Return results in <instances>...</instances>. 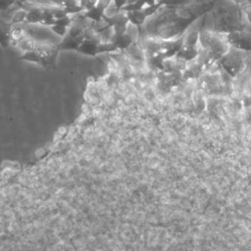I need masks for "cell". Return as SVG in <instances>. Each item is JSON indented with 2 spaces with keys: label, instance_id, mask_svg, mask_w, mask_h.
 I'll return each instance as SVG.
<instances>
[{
  "label": "cell",
  "instance_id": "cell-5",
  "mask_svg": "<svg viewBox=\"0 0 251 251\" xmlns=\"http://www.w3.org/2000/svg\"><path fill=\"white\" fill-rule=\"evenodd\" d=\"M228 45L236 50L251 53V32L245 29H237L222 34Z\"/></svg>",
  "mask_w": 251,
  "mask_h": 251
},
{
  "label": "cell",
  "instance_id": "cell-21",
  "mask_svg": "<svg viewBox=\"0 0 251 251\" xmlns=\"http://www.w3.org/2000/svg\"><path fill=\"white\" fill-rule=\"evenodd\" d=\"M97 2H98V0H83L82 7L84 10H88V9L92 8Z\"/></svg>",
  "mask_w": 251,
  "mask_h": 251
},
{
  "label": "cell",
  "instance_id": "cell-22",
  "mask_svg": "<svg viewBox=\"0 0 251 251\" xmlns=\"http://www.w3.org/2000/svg\"><path fill=\"white\" fill-rule=\"evenodd\" d=\"M244 70L251 72V53L246 55L244 58Z\"/></svg>",
  "mask_w": 251,
  "mask_h": 251
},
{
  "label": "cell",
  "instance_id": "cell-1",
  "mask_svg": "<svg viewBox=\"0 0 251 251\" xmlns=\"http://www.w3.org/2000/svg\"><path fill=\"white\" fill-rule=\"evenodd\" d=\"M215 3L216 0H212L201 4L163 6L145 22L142 29L143 36L160 40L180 38L196 21L213 10Z\"/></svg>",
  "mask_w": 251,
  "mask_h": 251
},
{
  "label": "cell",
  "instance_id": "cell-23",
  "mask_svg": "<svg viewBox=\"0 0 251 251\" xmlns=\"http://www.w3.org/2000/svg\"><path fill=\"white\" fill-rule=\"evenodd\" d=\"M243 104L248 107L251 106V94L250 93H246L243 96Z\"/></svg>",
  "mask_w": 251,
  "mask_h": 251
},
{
  "label": "cell",
  "instance_id": "cell-24",
  "mask_svg": "<svg viewBox=\"0 0 251 251\" xmlns=\"http://www.w3.org/2000/svg\"><path fill=\"white\" fill-rule=\"evenodd\" d=\"M247 2H249V3H251V0H247Z\"/></svg>",
  "mask_w": 251,
  "mask_h": 251
},
{
  "label": "cell",
  "instance_id": "cell-7",
  "mask_svg": "<svg viewBox=\"0 0 251 251\" xmlns=\"http://www.w3.org/2000/svg\"><path fill=\"white\" fill-rule=\"evenodd\" d=\"M75 15H68L63 18L57 19L54 23L53 25H51L49 28L58 36L60 37H65L69 31V28L73 25L75 21Z\"/></svg>",
  "mask_w": 251,
  "mask_h": 251
},
{
  "label": "cell",
  "instance_id": "cell-12",
  "mask_svg": "<svg viewBox=\"0 0 251 251\" xmlns=\"http://www.w3.org/2000/svg\"><path fill=\"white\" fill-rule=\"evenodd\" d=\"M110 42L114 43L120 52H123L133 43V39L126 32H125L122 34H113V36L110 38Z\"/></svg>",
  "mask_w": 251,
  "mask_h": 251
},
{
  "label": "cell",
  "instance_id": "cell-17",
  "mask_svg": "<svg viewBox=\"0 0 251 251\" xmlns=\"http://www.w3.org/2000/svg\"><path fill=\"white\" fill-rule=\"evenodd\" d=\"M192 0H158L157 2L163 7H174V6H181L191 4Z\"/></svg>",
  "mask_w": 251,
  "mask_h": 251
},
{
  "label": "cell",
  "instance_id": "cell-16",
  "mask_svg": "<svg viewBox=\"0 0 251 251\" xmlns=\"http://www.w3.org/2000/svg\"><path fill=\"white\" fill-rule=\"evenodd\" d=\"M26 15H27V9L26 8H21L19 9L11 19L10 23L15 25L18 24H25L26 20Z\"/></svg>",
  "mask_w": 251,
  "mask_h": 251
},
{
  "label": "cell",
  "instance_id": "cell-8",
  "mask_svg": "<svg viewBox=\"0 0 251 251\" xmlns=\"http://www.w3.org/2000/svg\"><path fill=\"white\" fill-rule=\"evenodd\" d=\"M52 5H55L68 12L69 15H78L84 11L80 4V0H47Z\"/></svg>",
  "mask_w": 251,
  "mask_h": 251
},
{
  "label": "cell",
  "instance_id": "cell-6",
  "mask_svg": "<svg viewBox=\"0 0 251 251\" xmlns=\"http://www.w3.org/2000/svg\"><path fill=\"white\" fill-rule=\"evenodd\" d=\"M111 2V0H98V2L92 8L84 10L82 13H80V15L93 23H100L103 21L105 12Z\"/></svg>",
  "mask_w": 251,
  "mask_h": 251
},
{
  "label": "cell",
  "instance_id": "cell-18",
  "mask_svg": "<svg viewBox=\"0 0 251 251\" xmlns=\"http://www.w3.org/2000/svg\"><path fill=\"white\" fill-rule=\"evenodd\" d=\"M240 11L244 15L248 24L251 25V3L245 2V3L241 4L240 5Z\"/></svg>",
  "mask_w": 251,
  "mask_h": 251
},
{
  "label": "cell",
  "instance_id": "cell-20",
  "mask_svg": "<svg viewBox=\"0 0 251 251\" xmlns=\"http://www.w3.org/2000/svg\"><path fill=\"white\" fill-rule=\"evenodd\" d=\"M113 3H114V7H115L116 11L120 12L122 10V8L125 7L128 3V0H113Z\"/></svg>",
  "mask_w": 251,
  "mask_h": 251
},
{
  "label": "cell",
  "instance_id": "cell-19",
  "mask_svg": "<svg viewBox=\"0 0 251 251\" xmlns=\"http://www.w3.org/2000/svg\"><path fill=\"white\" fill-rule=\"evenodd\" d=\"M19 0H0V12L9 10L14 4L18 3Z\"/></svg>",
  "mask_w": 251,
  "mask_h": 251
},
{
  "label": "cell",
  "instance_id": "cell-13",
  "mask_svg": "<svg viewBox=\"0 0 251 251\" xmlns=\"http://www.w3.org/2000/svg\"><path fill=\"white\" fill-rule=\"evenodd\" d=\"M37 41L27 32L21 40H19L16 44V47H18L23 53L27 51H33L35 49Z\"/></svg>",
  "mask_w": 251,
  "mask_h": 251
},
{
  "label": "cell",
  "instance_id": "cell-9",
  "mask_svg": "<svg viewBox=\"0 0 251 251\" xmlns=\"http://www.w3.org/2000/svg\"><path fill=\"white\" fill-rule=\"evenodd\" d=\"M84 38V33L82 35L79 36H70V35H66L65 37H63L62 41L60 43H58V49L59 51H77L78 47L80 46L81 42L83 41Z\"/></svg>",
  "mask_w": 251,
  "mask_h": 251
},
{
  "label": "cell",
  "instance_id": "cell-11",
  "mask_svg": "<svg viewBox=\"0 0 251 251\" xmlns=\"http://www.w3.org/2000/svg\"><path fill=\"white\" fill-rule=\"evenodd\" d=\"M126 13V17L128 19L129 24H131L137 27L138 36H139L142 33L143 25H144L145 22L147 21L148 17L145 15L143 10H133V11H128Z\"/></svg>",
  "mask_w": 251,
  "mask_h": 251
},
{
  "label": "cell",
  "instance_id": "cell-4",
  "mask_svg": "<svg viewBox=\"0 0 251 251\" xmlns=\"http://www.w3.org/2000/svg\"><path fill=\"white\" fill-rule=\"evenodd\" d=\"M34 50L39 55L41 61L40 67L46 70L57 68V58L60 52L57 44L49 41H37Z\"/></svg>",
  "mask_w": 251,
  "mask_h": 251
},
{
  "label": "cell",
  "instance_id": "cell-14",
  "mask_svg": "<svg viewBox=\"0 0 251 251\" xmlns=\"http://www.w3.org/2000/svg\"><path fill=\"white\" fill-rule=\"evenodd\" d=\"M26 33H27V30L25 29L24 25L13 26V28H12V46H16L17 42L19 40H21Z\"/></svg>",
  "mask_w": 251,
  "mask_h": 251
},
{
  "label": "cell",
  "instance_id": "cell-10",
  "mask_svg": "<svg viewBox=\"0 0 251 251\" xmlns=\"http://www.w3.org/2000/svg\"><path fill=\"white\" fill-rule=\"evenodd\" d=\"M13 25L0 19V47L7 49L12 45Z\"/></svg>",
  "mask_w": 251,
  "mask_h": 251
},
{
  "label": "cell",
  "instance_id": "cell-3",
  "mask_svg": "<svg viewBox=\"0 0 251 251\" xmlns=\"http://www.w3.org/2000/svg\"><path fill=\"white\" fill-rule=\"evenodd\" d=\"M242 51L232 47L219 60V66L231 77L234 78L244 70V58Z\"/></svg>",
  "mask_w": 251,
  "mask_h": 251
},
{
  "label": "cell",
  "instance_id": "cell-15",
  "mask_svg": "<svg viewBox=\"0 0 251 251\" xmlns=\"http://www.w3.org/2000/svg\"><path fill=\"white\" fill-rule=\"evenodd\" d=\"M19 61H25V62H30V63H34L38 66H40L41 61L39 58V55L37 54V52L35 50L33 51H27V52H24L19 58Z\"/></svg>",
  "mask_w": 251,
  "mask_h": 251
},
{
  "label": "cell",
  "instance_id": "cell-2",
  "mask_svg": "<svg viewBox=\"0 0 251 251\" xmlns=\"http://www.w3.org/2000/svg\"><path fill=\"white\" fill-rule=\"evenodd\" d=\"M237 29H244L240 22V14L231 8H220L215 14L212 30L219 34H226Z\"/></svg>",
  "mask_w": 251,
  "mask_h": 251
}]
</instances>
